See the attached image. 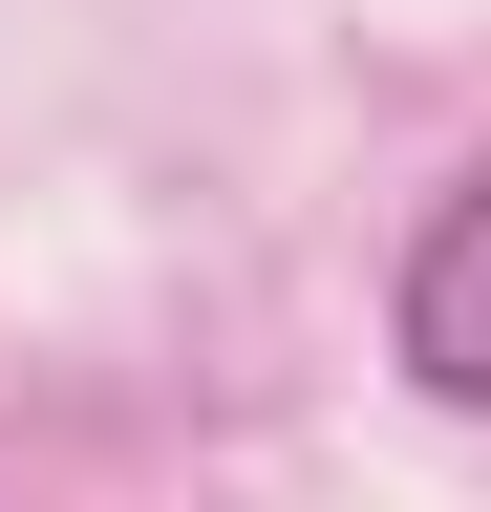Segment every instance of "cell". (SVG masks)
I'll return each instance as SVG.
<instances>
[{"mask_svg":"<svg viewBox=\"0 0 491 512\" xmlns=\"http://www.w3.org/2000/svg\"><path fill=\"white\" fill-rule=\"evenodd\" d=\"M385 342H406L427 406H470V427H491V150L427 192V235H406V278H385Z\"/></svg>","mask_w":491,"mask_h":512,"instance_id":"cell-1","label":"cell"}]
</instances>
